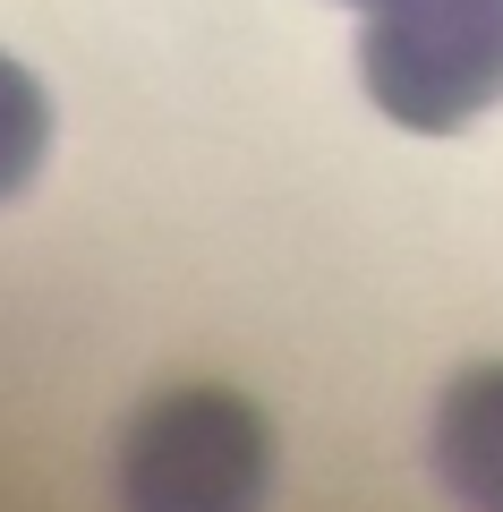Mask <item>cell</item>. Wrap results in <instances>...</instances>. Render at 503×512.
Segmentation results:
<instances>
[{
  "instance_id": "obj_1",
  "label": "cell",
  "mask_w": 503,
  "mask_h": 512,
  "mask_svg": "<svg viewBox=\"0 0 503 512\" xmlns=\"http://www.w3.org/2000/svg\"><path fill=\"white\" fill-rule=\"evenodd\" d=\"M359 86L418 137L469 128L503 103V0H367Z\"/></svg>"
},
{
  "instance_id": "obj_2",
  "label": "cell",
  "mask_w": 503,
  "mask_h": 512,
  "mask_svg": "<svg viewBox=\"0 0 503 512\" xmlns=\"http://www.w3.org/2000/svg\"><path fill=\"white\" fill-rule=\"evenodd\" d=\"M273 436L239 393H162L120 436V512H265Z\"/></svg>"
},
{
  "instance_id": "obj_3",
  "label": "cell",
  "mask_w": 503,
  "mask_h": 512,
  "mask_svg": "<svg viewBox=\"0 0 503 512\" xmlns=\"http://www.w3.org/2000/svg\"><path fill=\"white\" fill-rule=\"evenodd\" d=\"M427 470L461 512H503V359L461 367L435 402Z\"/></svg>"
},
{
  "instance_id": "obj_4",
  "label": "cell",
  "mask_w": 503,
  "mask_h": 512,
  "mask_svg": "<svg viewBox=\"0 0 503 512\" xmlns=\"http://www.w3.org/2000/svg\"><path fill=\"white\" fill-rule=\"evenodd\" d=\"M43 154H52V103H43V86L18 60L0 52V205L43 171Z\"/></svg>"
},
{
  "instance_id": "obj_5",
  "label": "cell",
  "mask_w": 503,
  "mask_h": 512,
  "mask_svg": "<svg viewBox=\"0 0 503 512\" xmlns=\"http://www.w3.org/2000/svg\"><path fill=\"white\" fill-rule=\"evenodd\" d=\"M359 9H367V0H359Z\"/></svg>"
}]
</instances>
